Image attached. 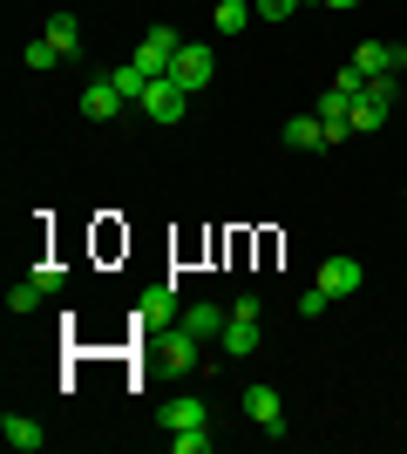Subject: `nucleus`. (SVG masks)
Masks as SVG:
<instances>
[{
	"mask_svg": "<svg viewBox=\"0 0 407 454\" xmlns=\"http://www.w3.org/2000/svg\"><path fill=\"white\" fill-rule=\"evenodd\" d=\"M211 75H217V55L204 48V41H184V48H176V61H170V82L197 95V89H211Z\"/></svg>",
	"mask_w": 407,
	"mask_h": 454,
	"instance_id": "f257e3e1",
	"label": "nucleus"
},
{
	"mask_svg": "<svg viewBox=\"0 0 407 454\" xmlns=\"http://www.w3.org/2000/svg\"><path fill=\"white\" fill-rule=\"evenodd\" d=\"M184 102H191V89H176L170 75H156L150 89H143V102H136V109L150 115V122H184Z\"/></svg>",
	"mask_w": 407,
	"mask_h": 454,
	"instance_id": "f03ea898",
	"label": "nucleus"
},
{
	"mask_svg": "<svg viewBox=\"0 0 407 454\" xmlns=\"http://www.w3.org/2000/svg\"><path fill=\"white\" fill-rule=\"evenodd\" d=\"M245 414H252L271 441H286V400H278V387H265V380H258V387H245Z\"/></svg>",
	"mask_w": 407,
	"mask_h": 454,
	"instance_id": "7ed1b4c3",
	"label": "nucleus"
},
{
	"mask_svg": "<svg viewBox=\"0 0 407 454\" xmlns=\"http://www.w3.org/2000/svg\"><path fill=\"white\" fill-rule=\"evenodd\" d=\"M176 48H184V41H176V27H150V35H143V48H136L129 61L143 68V75H170Z\"/></svg>",
	"mask_w": 407,
	"mask_h": 454,
	"instance_id": "20e7f679",
	"label": "nucleus"
},
{
	"mask_svg": "<svg viewBox=\"0 0 407 454\" xmlns=\"http://www.w3.org/2000/svg\"><path fill=\"white\" fill-rule=\"evenodd\" d=\"M360 278H367V265H360V258H326L312 285H319L326 299H353V292H360Z\"/></svg>",
	"mask_w": 407,
	"mask_h": 454,
	"instance_id": "39448f33",
	"label": "nucleus"
},
{
	"mask_svg": "<svg viewBox=\"0 0 407 454\" xmlns=\"http://www.w3.org/2000/svg\"><path fill=\"white\" fill-rule=\"evenodd\" d=\"M122 109H129V102H122V89L109 75H96L89 89H82V115H89V122H116Z\"/></svg>",
	"mask_w": 407,
	"mask_h": 454,
	"instance_id": "423d86ee",
	"label": "nucleus"
},
{
	"mask_svg": "<svg viewBox=\"0 0 407 454\" xmlns=\"http://www.w3.org/2000/svg\"><path fill=\"white\" fill-rule=\"evenodd\" d=\"M353 61H360L367 75H401V68H407V48H401V41H360Z\"/></svg>",
	"mask_w": 407,
	"mask_h": 454,
	"instance_id": "0eeeda50",
	"label": "nucleus"
},
{
	"mask_svg": "<svg viewBox=\"0 0 407 454\" xmlns=\"http://www.w3.org/2000/svg\"><path fill=\"white\" fill-rule=\"evenodd\" d=\"M163 434H184V427H211V407H204V400L197 394H176V400H163Z\"/></svg>",
	"mask_w": 407,
	"mask_h": 454,
	"instance_id": "6e6552de",
	"label": "nucleus"
},
{
	"mask_svg": "<svg viewBox=\"0 0 407 454\" xmlns=\"http://www.w3.org/2000/svg\"><path fill=\"white\" fill-rule=\"evenodd\" d=\"M197 333H184V325H170V333H156V353H163V366H176V373H191L197 366Z\"/></svg>",
	"mask_w": 407,
	"mask_h": 454,
	"instance_id": "1a4fd4ad",
	"label": "nucleus"
},
{
	"mask_svg": "<svg viewBox=\"0 0 407 454\" xmlns=\"http://www.w3.org/2000/svg\"><path fill=\"white\" fill-rule=\"evenodd\" d=\"M136 312H143V325H150V333H170V325L184 319V312H176V292H170V285L143 292V305H136Z\"/></svg>",
	"mask_w": 407,
	"mask_h": 454,
	"instance_id": "9d476101",
	"label": "nucleus"
},
{
	"mask_svg": "<svg viewBox=\"0 0 407 454\" xmlns=\"http://www.w3.org/2000/svg\"><path fill=\"white\" fill-rule=\"evenodd\" d=\"M286 150H326L319 109H299V115H286Z\"/></svg>",
	"mask_w": 407,
	"mask_h": 454,
	"instance_id": "9b49d317",
	"label": "nucleus"
},
{
	"mask_svg": "<svg viewBox=\"0 0 407 454\" xmlns=\"http://www.w3.org/2000/svg\"><path fill=\"white\" fill-rule=\"evenodd\" d=\"M41 41H55V55H61V61H75V55H82V27H75V14H48Z\"/></svg>",
	"mask_w": 407,
	"mask_h": 454,
	"instance_id": "f8f14e48",
	"label": "nucleus"
},
{
	"mask_svg": "<svg viewBox=\"0 0 407 454\" xmlns=\"http://www.w3.org/2000/svg\"><path fill=\"white\" fill-rule=\"evenodd\" d=\"M0 434H7V448H14V454H41V441H48L27 414H0Z\"/></svg>",
	"mask_w": 407,
	"mask_h": 454,
	"instance_id": "ddd939ff",
	"label": "nucleus"
},
{
	"mask_svg": "<svg viewBox=\"0 0 407 454\" xmlns=\"http://www.w3.org/2000/svg\"><path fill=\"white\" fill-rule=\"evenodd\" d=\"M176 325H184V333H197V340H224V325H231V319H224V305H191Z\"/></svg>",
	"mask_w": 407,
	"mask_h": 454,
	"instance_id": "4468645a",
	"label": "nucleus"
},
{
	"mask_svg": "<svg viewBox=\"0 0 407 454\" xmlns=\"http://www.w3.org/2000/svg\"><path fill=\"white\" fill-rule=\"evenodd\" d=\"M224 353H231V360L258 353V319H231V325H224Z\"/></svg>",
	"mask_w": 407,
	"mask_h": 454,
	"instance_id": "2eb2a0df",
	"label": "nucleus"
},
{
	"mask_svg": "<svg viewBox=\"0 0 407 454\" xmlns=\"http://www.w3.org/2000/svg\"><path fill=\"white\" fill-rule=\"evenodd\" d=\"M258 7L252 0H217V35H245V20H252Z\"/></svg>",
	"mask_w": 407,
	"mask_h": 454,
	"instance_id": "dca6fc26",
	"label": "nucleus"
},
{
	"mask_svg": "<svg viewBox=\"0 0 407 454\" xmlns=\"http://www.w3.org/2000/svg\"><path fill=\"white\" fill-rule=\"evenodd\" d=\"M109 82H116V89H122V102H143V89H150L156 75H143L136 61H122V68H109Z\"/></svg>",
	"mask_w": 407,
	"mask_h": 454,
	"instance_id": "f3484780",
	"label": "nucleus"
},
{
	"mask_svg": "<svg viewBox=\"0 0 407 454\" xmlns=\"http://www.w3.org/2000/svg\"><path fill=\"white\" fill-rule=\"evenodd\" d=\"M41 299H48V292H41L35 278H20V285H7V312H14V319H27V312H35Z\"/></svg>",
	"mask_w": 407,
	"mask_h": 454,
	"instance_id": "a211bd4d",
	"label": "nucleus"
},
{
	"mask_svg": "<svg viewBox=\"0 0 407 454\" xmlns=\"http://www.w3.org/2000/svg\"><path fill=\"white\" fill-rule=\"evenodd\" d=\"M170 448H176V454H211L217 434H211V427H184V434H170Z\"/></svg>",
	"mask_w": 407,
	"mask_h": 454,
	"instance_id": "6ab92c4d",
	"label": "nucleus"
},
{
	"mask_svg": "<svg viewBox=\"0 0 407 454\" xmlns=\"http://www.w3.org/2000/svg\"><path fill=\"white\" fill-rule=\"evenodd\" d=\"M20 61H27V68H55V41H27V48H20Z\"/></svg>",
	"mask_w": 407,
	"mask_h": 454,
	"instance_id": "aec40b11",
	"label": "nucleus"
},
{
	"mask_svg": "<svg viewBox=\"0 0 407 454\" xmlns=\"http://www.w3.org/2000/svg\"><path fill=\"white\" fill-rule=\"evenodd\" d=\"M326 292H319V285H306V292H299V312H306V319H326Z\"/></svg>",
	"mask_w": 407,
	"mask_h": 454,
	"instance_id": "412c9836",
	"label": "nucleus"
},
{
	"mask_svg": "<svg viewBox=\"0 0 407 454\" xmlns=\"http://www.w3.org/2000/svg\"><path fill=\"white\" fill-rule=\"evenodd\" d=\"M252 7H258V14H265V20H286L292 7H306V0H252Z\"/></svg>",
	"mask_w": 407,
	"mask_h": 454,
	"instance_id": "4be33fe9",
	"label": "nucleus"
},
{
	"mask_svg": "<svg viewBox=\"0 0 407 454\" xmlns=\"http://www.w3.org/2000/svg\"><path fill=\"white\" fill-rule=\"evenodd\" d=\"M231 319H265V299H258V292H245V299L231 305Z\"/></svg>",
	"mask_w": 407,
	"mask_h": 454,
	"instance_id": "5701e85b",
	"label": "nucleus"
},
{
	"mask_svg": "<svg viewBox=\"0 0 407 454\" xmlns=\"http://www.w3.org/2000/svg\"><path fill=\"white\" fill-rule=\"evenodd\" d=\"M319 7H333V14H347V7H360V0H319Z\"/></svg>",
	"mask_w": 407,
	"mask_h": 454,
	"instance_id": "b1692460",
	"label": "nucleus"
}]
</instances>
